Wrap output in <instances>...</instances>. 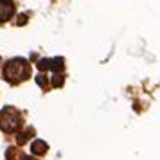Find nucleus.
Masks as SVG:
<instances>
[{"mask_svg":"<svg viewBox=\"0 0 160 160\" xmlns=\"http://www.w3.org/2000/svg\"><path fill=\"white\" fill-rule=\"evenodd\" d=\"M31 76V67L29 63L22 58H15L8 61L6 67H4V78L6 81H9L11 85H16V83H22Z\"/></svg>","mask_w":160,"mask_h":160,"instance_id":"nucleus-1","label":"nucleus"},{"mask_svg":"<svg viewBox=\"0 0 160 160\" xmlns=\"http://www.w3.org/2000/svg\"><path fill=\"white\" fill-rule=\"evenodd\" d=\"M22 124V115L20 112L13 106H6V108L0 112V130L6 131V133H13L20 128Z\"/></svg>","mask_w":160,"mask_h":160,"instance_id":"nucleus-2","label":"nucleus"},{"mask_svg":"<svg viewBox=\"0 0 160 160\" xmlns=\"http://www.w3.org/2000/svg\"><path fill=\"white\" fill-rule=\"evenodd\" d=\"M15 15V4L13 0H0V22H6Z\"/></svg>","mask_w":160,"mask_h":160,"instance_id":"nucleus-3","label":"nucleus"},{"mask_svg":"<svg viewBox=\"0 0 160 160\" xmlns=\"http://www.w3.org/2000/svg\"><path fill=\"white\" fill-rule=\"evenodd\" d=\"M47 149H49V146H47V142H43V140H34V142L31 144V151L34 153V155H45Z\"/></svg>","mask_w":160,"mask_h":160,"instance_id":"nucleus-4","label":"nucleus"},{"mask_svg":"<svg viewBox=\"0 0 160 160\" xmlns=\"http://www.w3.org/2000/svg\"><path fill=\"white\" fill-rule=\"evenodd\" d=\"M32 135H34V128H25L23 131H20V133L16 135V144H20V146L25 144Z\"/></svg>","mask_w":160,"mask_h":160,"instance_id":"nucleus-5","label":"nucleus"},{"mask_svg":"<svg viewBox=\"0 0 160 160\" xmlns=\"http://www.w3.org/2000/svg\"><path fill=\"white\" fill-rule=\"evenodd\" d=\"M63 67H65V61H63V58H54V59H51V70H52L54 74H61Z\"/></svg>","mask_w":160,"mask_h":160,"instance_id":"nucleus-6","label":"nucleus"},{"mask_svg":"<svg viewBox=\"0 0 160 160\" xmlns=\"http://www.w3.org/2000/svg\"><path fill=\"white\" fill-rule=\"evenodd\" d=\"M63 81H65V76H63V74H54V76H52L51 85L54 88H58V87H61V85H63Z\"/></svg>","mask_w":160,"mask_h":160,"instance_id":"nucleus-7","label":"nucleus"},{"mask_svg":"<svg viewBox=\"0 0 160 160\" xmlns=\"http://www.w3.org/2000/svg\"><path fill=\"white\" fill-rule=\"evenodd\" d=\"M38 70H40V72H45V70H51V59H47V58L40 59V61H38Z\"/></svg>","mask_w":160,"mask_h":160,"instance_id":"nucleus-8","label":"nucleus"},{"mask_svg":"<svg viewBox=\"0 0 160 160\" xmlns=\"http://www.w3.org/2000/svg\"><path fill=\"white\" fill-rule=\"evenodd\" d=\"M36 83H38V85H40L42 88H43V90H45L47 87H49V83H47V78H45L43 74H40V76H36Z\"/></svg>","mask_w":160,"mask_h":160,"instance_id":"nucleus-9","label":"nucleus"},{"mask_svg":"<svg viewBox=\"0 0 160 160\" xmlns=\"http://www.w3.org/2000/svg\"><path fill=\"white\" fill-rule=\"evenodd\" d=\"M25 23H27V15H18L16 25H25Z\"/></svg>","mask_w":160,"mask_h":160,"instance_id":"nucleus-10","label":"nucleus"},{"mask_svg":"<svg viewBox=\"0 0 160 160\" xmlns=\"http://www.w3.org/2000/svg\"><path fill=\"white\" fill-rule=\"evenodd\" d=\"M6 158H8V160H13V158H15V148L8 149V153H6Z\"/></svg>","mask_w":160,"mask_h":160,"instance_id":"nucleus-11","label":"nucleus"},{"mask_svg":"<svg viewBox=\"0 0 160 160\" xmlns=\"http://www.w3.org/2000/svg\"><path fill=\"white\" fill-rule=\"evenodd\" d=\"M22 160H36V158H32V157H29V155H23Z\"/></svg>","mask_w":160,"mask_h":160,"instance_id":"nucleus-12","label":"nucleus"}]
</instances>
